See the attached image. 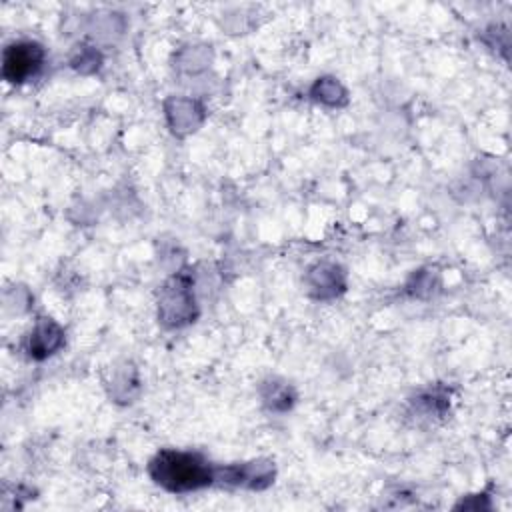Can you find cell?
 Listing matches in <instances>:
<instances>
[{
  "label": "cell",
  "mask_w": 512,
  "mask_h": 512,
  "mask_svg": "<svg viewBox=\"0 0 512 512\" xmlns=\"http://www.w3.org/2000/svg\"><path fill=\"white\" fill-rule=\"evenodd\" d=\"M152 474L156 482L170 490H194L210 482V470L190 454L162 452L152 462Z\"/></svg>",
  "instance_id": "obj_1"
},
{
  "label": "cell",
  "mask_w": 512,
  "mask_h": 512,
  "mask_svg": "<svg viewBox=\"0 0 512 512\" xmlns=\"http://www.w3.org/2000/svg\"><path fill=\"white\" fill-rule=\"evenodd\" d=\"M40 62H42V50L36 44H14L6 50L4 74L12 82H22L24 78L36 72Z\"/></svg>",
  "instance_id": "obj_2"
}]
</instances>
